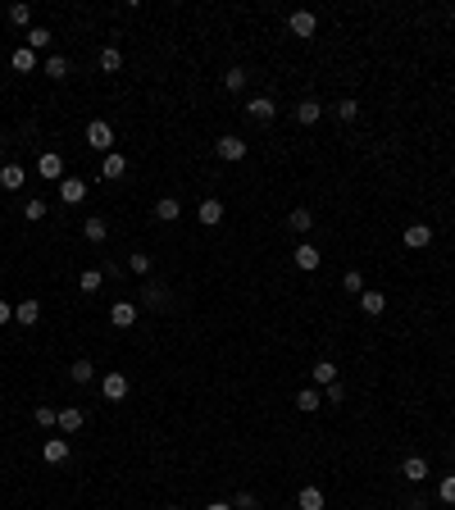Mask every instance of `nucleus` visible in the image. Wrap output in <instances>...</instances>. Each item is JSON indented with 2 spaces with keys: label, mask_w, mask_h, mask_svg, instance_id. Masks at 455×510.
<instances>
[{
  "label": "nucleus",
  "mask_w": 455,
  "mask_h": 510,
  "mask_svg": "<svg viewBox=\"0 0 455 510\" xmlns=\"http://www.w3.org/2000/svg\"><path fill=\"white\" fill-rule=\"evenodd\" d=\"M87 146L91 151H114V128H109L105 119H96V123H87Z\"/></svg>",
  "instance_id": "obj_1"
},
{
  "label": "nucleus",
  "mask_w": 455,
  "mask_h": 510,
  "mask_svg": "<svg viewBox=\"0 0 455 510\" xmlns=\"http://www.w3.org/2000/svg\"><path fill=\"white\" fill-rule=\"evenodd\" d=\"M214 155H219V160H228V164H237V160H246V141H241V137H219L214 141Z\"/></svg>",
  "instance_id": "obj_2"
},
{
  "label": "nucleus",
  "mask_w": 455,
  "mask_h": 510,
  "mask_svg": "<svg viewBox=\"0 0 455 510\" xmlns=\"http://www.w3.org/2000/svg\"><path fill=\"white\" fill-rule=\"evenodd\" d=\"M59 201L64 206H82L87 201V183L82 178H59Z\"/></svg>",
  "instance_id": "obj_3"
},
{
  "label": "nucleus",
  "mask_w": 455,
  "mask_h": 510,
  "mask_svg": "<svg viewBox=\"0 0 455 510\" xmlns=\"http://www.w3.org/2000/svg\"><path fill=\"white\" fill-rule=\"evenodd\" d=\"M292 260H296V269H301V273H315L319 264H324V255H319V251L310 246V242H301V246L292 251Z\"/></svg>",
  "instance_id": "obj_4"
},
{
  "label": "nucleus",
  "mask_w": 455,
  "mask_h": 510,
  "mask_svg": "<svg viewBox=\"0 0 455 510\" xmlns=\"http://www.w3.org/2000/svg\"><path fill=\"white\" fill-rule=\"evenodd\" d=\"M37 174H41L46 183H59V178H64V160H59L55 151H41V160H37Z\"/></svg>",
  "instance_id": "obj_5"
},
{
  "label": "nucleus",
  "mask_w": 455,
  "mask_h": 510,
  "mask_svg": "<svg viewBox=\"0 0 455 510\" xmlns=\"http://www.w3.org/2000/svg\"><path fill=\"white\" fill-rule=\"evenodd\" d=\"M100 392H105V401H123V397H128V379H123L119 370L105 374V379H100Z\"/></svg>",
  "instance_id": "obj_6"
},
{
  "label": "nucleus",
  "mask_w": 455,
  "mask_h": 510,
  "mask_svg": "<svg viewBox=\"0 0 455 510\" xmlns=\"http://www.w3.org/2000/svg\"><path fill=\"white\" fill-rule=\"evenodd\" d=\"M109 324H114V328H132V324H137V305H132V301H114V305H109Z\"/></svg>",
  "instance_id": "obj_7"
},
{
  "label": "nucleus",
  "mask_w": 455,
  "mask_h": 510,
  "mask_svg": "<svg viewBox=\"0 0 455 510\" xmlns=\"http://www.w3.org/2000/svg\"><path fill=\"white\" fill-rule=\"evenodd\" d=\"M287 28H292V33H296V37H315V28H319V19H315V14H310V10H296V14H292V19H287Z\"/></svg>",
  "instance_id": "obj_8"
},
{
  "label": "nucleus",
  "mask_w": 455,
  "mask_h": 510,
  "mask_svg": "<svg viewBox=\"0 0 455 510\" xmlns=\"http://www.w3.org/2000/svg\"><path fill=\"white\" fill-rule=\"evenodd\" d=\"M246 114H250L255 123H269L273 114H278V105H273L269 96H255V100H246Z\"/></svg>",
  "instance_id": "obj_9"
},
{
  "label": "nucleus",
  "mask_w": 455,
  "mask_h": 510,
  "mask_svg": "<svg viewBox=\"0 0 455 510\" xmlns=\"http://www.w3.org/2000/svg\"><path fill=\"white\" fill-rule=\"evenodd\" d=\"M401 242H405V246H410V251H423V246H428V242H433V228H428V224H410Z\"/></svg>",
  "instance_id": "obj_10"
},
{
  "label": "nucleus",
  "mask_w": 455,
  "mask_h": 510,
  "mask_svg": "<svg viewBox=\"0 0 455 510\" xmlns=\"http://www.w3.org/2000/svg\"><path fill=\"white\" fill-rule=\"evenodd\" d=\"M196 219H201L205 228H214V224H223V201H214V196H210V201H201V210H196Z\"/></svg>",
  "instance_id": "obj_11"
},
{
  "label": "nucleus",
  "mask_w": 455,
  "mask_h": 510,
  "mask_svg": "<svg viewBox=\"0 0 455 510\" xmlns=\"http://www.w3.org/2000/svg\"><path fill=\"white\" fill-rule=\"evenodd\" d=\"M41 456H46V465H64V460H68V442H64V437H46Z\"/></svg>",
  "instance_id": "obj_12"
},
{
  "label": "nucleus",
  "mask_w": 455,
  "mask_h": 510,
  "mask_svg": "<svg viewBox=\"0 0 455 510\" xmlns=\"http://www.w3.org/2000/svg\"><path fill=\"white\" fill-rule=\"evenodd\" d=\"M155 219H160V224H174V219H183L178 196H164V201H155Z\"/></svg>",
  "instance_id": "obj_13"
},
{
  "label": "nucleus",
  "mask_w": 455,
  "mask_h": 510,
  "mask_svg": "<svg viewBox=\"0 0 455 510\" xmlns=\"http://www.w3.org/2000/svg\"><path fill=\"white\" fill-rule=\"evenodd\" d=\"M14 319H19L23 328H32L37 319H41V301H19L14 305Z\"/></svg>",
  "instance_id": "obj_14"
},
{
  "label": "nucleus",
  "mask_w": 455,
  "mask_h": 510,
  "mask_svg": "<svg viewBox=\"0 0 455 510\" xmlns=\"http://www.w3.org/2000/svg\"><path fill=\"white\" fill-rule=\"evenodd\" d=\"M82 237H87L91 246H100V242L109 237V224L105 219H82Z\"/></svg>",
  "instance_id": "obj_15"
},
{
  "label": "nucleus",
  "mask_w": 455,
  "mask_h": 510,
  "mask_svg": "<svg viewBox=\"0 0 455 510\" xmlns=\"http://www.w3.org/2000/svg\"><path fill=\"white\" fill-rule=\"evenodd\" d=\"M0 187H5V192H19L23 187V164H0Z\"/></svg>",
  "instance_id": "obj_16"
},
{
  "label": "nucleus",
  "mask_w": 455,
  "mask_h": 510,
  "mask_svg": "<svg viewBox=\"0 0 455 510\" xmlns=\"http://www.w3.org/2000/svg\"><path fill=\"white\" fill-rule=\"evenodd\" d=\"M401 474L410 478V483H423V478H428V460H423V456H405Z\"/></svg>",
  "instance_id": "obj_17"
},
{
  "label": "nucleus",
  "mask_w": 455,
  "mask_h": 510,
  "mask_svg": "<svg viewBox=\"0 0 455 510\" xmlns=\"http://www.w3.org/2000/svg\"><path fill=\"white\" fill-rule=\"evenodd\" d=\"M10 64H14V73H32V69H37V51H28V46H19V51L10 55Z\"/></svg>",
  "instance_id": "obj_18"
},
{
  "label": "nucleus",
  "mask_w": 455,
  "mask_h": 510,
  "mask_svg": "<svg viewBox=\"0 0 455 510\" xmlns=\"http://www.w3.org/2000/svg\"><path fill=\"white\" fill-rule=\"evenodd\" d=\"M287 228H292V233H301V237H305V233L315 228V215H310V210H292V215H287Z\"/></svg>",
  "instance_id": "obj_19"
},
{
  "label": "nucleus",
  "mask_w": 455,
  "mask_h": 510,
  "mask_svg": "<svg viewBox=\"0 0 455 510\" xmlns=\"http://www.w3.org/2000/svg\"><path fill=\"white\" fill-rule=\"evenodd\" d=\"M360 310H364V315H382V310H387V296L382 292H360Z\"/></svg>",
  "instance_id": "obj_20"
},
{
  "label": "nucleus",
  "mask_w": 455,
  "mask_h": 510,
  "mask_svg": "<svg viewBox=\"0 0 455 510\" xmlns=\"http://www.w3.org/2000/svg\"><path fill=\"white\" fill-rule=\"evenodd\" d=\"M292 114H296V123H319V114H324V105H319V100H301V105H296Z\"/></svg>",
  "instance_id": "obj_21"
},
{
  "label": "nucleus",
  "mask_w": 455,
  "mask_h": 510,
  "mask_svg": "<svg viewBox=\"0 0 455 510\" xmlns=\"http://www.w3.org/2000/svg\"><path fill=\"white\" fill-rule=\"evenodd\" d=\"M68 379H73V383H91V379H96V365H91V360H73V365H68Z\"/></svg>",
  "instance_id": "obj_22"
},
{
  "label": "nucleus",
  "mask_w": 455,
  "mask_h": 510,
  "mask_svg": "<svg viewBox=\"0 0 455 510\" xmlns=\"http://www.w3.org/2000/svg\"><path fill=\"white\" fill-rule=\"evenodd\" d=\"M100 169H105V178H123V174H128V160H123L119 151H109V155H105V164H100Z\"/></svg>",
  "instance_id": "obj_23"
},
{
  "label": "nucleus",
  "mask_w": 455,
  "mask_h": 510,
  "mask_svg": "<svg viewBox=\"0 0 455 510\" xmlns=\"http://www.w3.org/2000/svg\"><path fill=\"white\" fill-rule=\"evenodd\" d=\"M310 374H315L319 388H333V383H337V365H328V360H319V365H315Z\"/></svg>",
  "instance_id": "obj_24"
},
{
  "label": "nucleus",
  "mask_w": 455,
  "mask_h": 510,
  "mask_svg": "<svg viewBox=\"0 0 455 510\" xmlns=\"http://www.w3.org/2000/svg\"><path fill=\"white\" fill-rule=\"evenodd\" d=\"M296 506H301V510H324V492H319V488H301Z\"/></svg>",
  "instance_id": "obj_25"
},
{
  "label": "nucleus",
  "mask_w": 455,
  "mask_h": 510,
  "mask_svg": "<svg viewBox=\"0 0 455 510\" xmlns=\"http://www.w3.org/2000/svg\"><path fill=\"white\" fill-rule=\"evenodd\" d=\"M100 69H105V73H119V69H123L119 46H105V51H100Z\"/></svg>",
  "instance_id": "obj_26"
},
{
  "label": "nucleus",
  "mask_w": 455,
  "mask_h": 510,
  "mask_svg": "<svg viewBox=\"0 0 455 510\" xmlns=\"http://www.w3.org/2000/svg\"><path fill=\"white\" fill-rule=\"evenodd\" d=\"M296 406H301L305 415H310V410H319V406H324V392H315V388H301V397H296Z\"/></svg>",
  "instance_id": "obj_27"
},
{
  "label": "nucleus",
  "mask_w": 455,
  "mask_h": 510,
  "mask_svg": "<svg viewBox=\"0 0 455 510\" xmlns=\"http://www.w3.org/2000/svg\"><path fill=\"white\" fill-rule=\"evenodd\" d=\"M55 37H50V28H28V51H46Z\"/></svg>",
  "instance_id": "obj_28"
},
{
  "label": "nucleus",
  "mask_w": 455,
  "mask_h": 510,
  "mask_svg": "<svg viewBox=\"0 0 455 510\" xmlns=\"http://www.w3.org/2000/svg\"><path fill=\"white\" fill-rule=\"evenodd\" d=\"M59 428H64V433H77V428H82V410H77V406L59 410Z\"/></svg>",
  "instance_id": "obj_29"
},
{
  "label": "nucleus",
  "mask_w": 455,
  "mask_h": 510,
  "mask_svg": "<svg viewBox=\"0 0 455 510\" xmlns=\"http://www.w3.org/2000/svg\"><path fill=\"white\" fill-rule=\"evenodd\" d=\"M46 78H55V82L68 78V60H64V55H50V60H46Z\"/></svg>",
  "instance_id": "obj_30"
},
{
  "label": "nucleus",
  "mask_w": 455,
  "mask_h": 510,
  "mask_svg": "<svg viewBox=\"0 0 455 510\" xmlns=\"http://www.w3.org/2000/svg\"><path fill=\"white\" fill-rule=\"evenodd\" d=\"M32 419L41 424V428H55V424H59V410H50V406H37V410H32Z\"/></svg>",
  "instance_id": "obj_31"
},
{
  "label": "nucleus",
  "mask_w": 455,
  "mask_h": 510,
  "mask_svg": "<svg viewBox=\"0 0 455 510\" xmlns=\"http://www.w3.org/2000/svg\"><path fill=\"white\" fill-rule=\"evenodd\" d=\"M223 87L228 91H241V87H246V69H228V73H223Z\"/></svg>",
  "instance_id": "obj_32"
},
{
  "label": "nucleus",
  "mask_w": 455,
  "mask_h": 510,
  "mask_svg": "<svg viewBox=\"0 0 455 510\" xmlns=\"http://www.w3.org/2000/svg\"><path fill=\"white\" fill-rule=\"evenodd\" d=\"M128 264H132V273H151V255H146V251H132Z\"/></svg>",
  "instance_id": "obj_33"
},
{
  "label": "nucleus",
  "mask_w": 455,
  "mask_h": 510,
  "mask_svg": "<svg viewBox=\"0 0 455 510\" xmlns=\"http://www.w3.org/2000/svg\"><path fill=\"white\" fill-rule=\"evenodd\" d=\"M28 19H32L28 5H10V23H14V28H28Z\"/></svg>",
  "instance_id": "obj_34"
},
{
  "label": "nucleus",
  "mask_w": 455,
  "mask_h": 510,
  "mask_svg": "<svg viewBox=\"0 0 455 510\" xmlns=\"http://www.w3.org/2000/svg\"><path fill=\"white\" fill-rule=\"evenodd\" d=\"M437 497H442L446 506H455V474H446V478H442V488H437Z\"/></svg>",
  "instance_id": "obj_35"
},
{
  "label": "nucleus",
  "mask_w": 455,
  "mask_h": 510,
  "mask_svg": "<svg viewBox=\"0 0 455 510\" xmlns=\"http://www.w3.org/2000/svg\"><path fill=\"white\" fill-rule=\"evenodd\" d=\"M100 278H105L100 269H82V292H96V287H100Z\"/></svg>",
  "instance_id": "obj_36"
},
{
  "label": "nucleus",
  "mask_w": 455,
  "mask_h": 510,
  "mask_svg": "<svg viewBox=\"0 0 455 510\" xmlns=\"http://www.w3.org/2000/svg\"><path fill=\"white\" fill-rule=\"evenodd\" d=\"M23 219H46V201H28V206H23Z\"/></svg>",
  "instance_id": "obj_37"
},
{
  "label": "nucleus",
  "mask_w": 455,
  "mask_h": 510,
  "mask_svg": "<svg viewBox=\"0 0 455 510\" xmlns=\"http://www.w3.org/2000/svg\"><path fill=\"white\" fill-rule=\"evenodd\" d=\"M342 287H346V292H355V296H360V292H364V278H360L355 269H351L346 278H342Z\"/></svg>",
  "instance_id": "obj_38"
},
{
  "label": "nucleus",
  "mask_w": 455,
  "mask_h": 510,
  "mask_svg": "<svg viewBox=\"0 0 455 510\" xmlns=\"http://www.w3.org/2000/svg\"><path fill=\"white\" fill-rule=\"evenodd\" d=\"M355 114H360V105H355V100H342V105H337V119H355Z\"/></svg>",
  "instance_id": "obj_39"
},
{
  "label": "nucleus",
  "mask_w": 455,
  "mask_h": 510,
  "mask_svg": "<svg viewBox=\"0 0 455 510\" xmlns=\"http://www.w3.org/2000/svg\"><path fill=\"white\" fill-rule=\"evenodd\" d=\"M237 510H255V492H237V501H232Z\"/></svg>",
  "instance_id": "obj_40"
},
{
  "label": "nucleus",
  "mask_w": 455,
  "mask_h": 510,
  "mask_svg": "<svg viewBox=\"0 0 455 510\" xmlns=\"http://www.w3.org/2000/svg\"><path fill=\"white\" fill-rule=\"evenodd\" d=\"M342 397H346V392H342V383H333V388H324V401H333V406H337V401H342Z\"/></svg>",
  "instance_id": "obj_41"
},
{
  "label": "nucleus",
  "mask_w": 455,
  "mask_h": 510,
  "mask_svg": "<svg viewBox=\"0 0 455 510\" xmlns=\"http://www.w3.org/2000/svg\"><path fill=\"white\" fill-rule=\"evenodd\" d=\"M164 301V287H155V282H151V287H146V305H160Z\"/></svg>",
  "instance_id": "obj_42"
},
{
  "label": "nucleus",
  "mask_w": 455,
  "mask_h": 510,
  "mask_svg": "<svg viewBox=\"0 0 455 510\" xmlns=\"http://www.w3.org/2000/svg\"><path fill=\"white\" fill-rule=\"evenodd\" d=\"M10 315H14V310H10V301H0V324H10Z\"/></svg>",
  "instance_id": "obj_43"
},
{
  "label": "nucleus",
  "mask_w": 455,
  "mask_h": 510,
  "mask_svg": "<svg viewBox=\"0 0 455 510\" xmlns=\"http://www.w3.org/2000/svg\"><path fill=\"white\" fill-rule=\"evenodd\" d=\"M205 510H228V501H210V506Z\"/></svg>",
  "instance_id": "obj_44"
},
{
  "label": "nucleus",
  "mask_w": 455,
  "mask_h": 510,
  "mask_svg": "<svg viewBox=\"0 0 455 510\" xmlns=\"http://www.w3.org/2000/svg\"><path fill=\"white\" fill-rule=\"evenodd\" d=\"M164 510H183V506H164Z\"/></svg>",
  "instance_id": "obj_45"
}]
</instances>
